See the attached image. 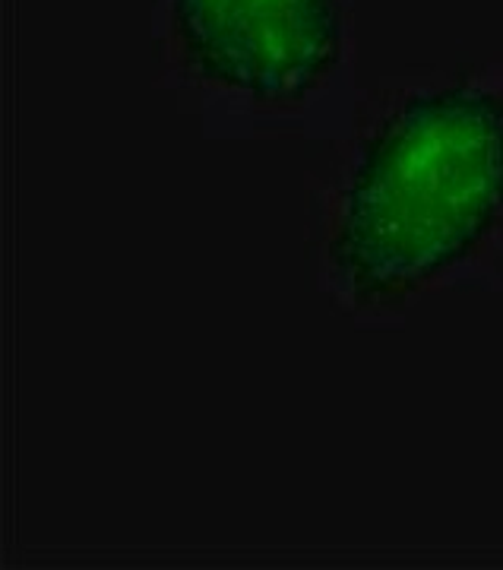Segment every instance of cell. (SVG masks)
Returning <instances> with one entry per match:
<instances>
[{
    "label": "cell",
    "instance_id": "1",
    "mask_svg": "<svg viewBox=\"0 0 503 570\" xmlns=\"http://www.w3.org/2000/svg\"><path fill=\"white\" fill-rule=\"evenodd\" d=\"M503 213V102L443 89L403 105L364 149L333 261L367 298L460 264Z\"/></svg>",
    "mask_w": 503,
    "mask_h": 570
},
{
    "label": "cell",
    "instance_id": "2",
    "mask_svg": "<svg viewBox=\"0 0 503 570\" xmlns=\"http://www.w3.org/2000/svg\"><path fill=\"white\" fill-rule=\"evenodd\" d=\"M175 29L203 77L260 99L302 96L339 55L336 0H175Z\"/></svg>",
    "mask_w": 503,
    "mask_h": 570
}]
</instances>
